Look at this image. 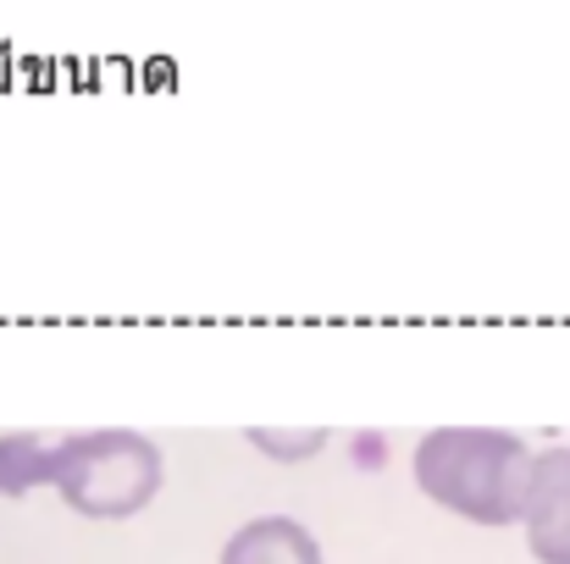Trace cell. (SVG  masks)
Here are the masks:
<instances>
[{
	"mask_svg": "<svg viewBox=\"0 0 570 564\" xmlns=\"http://www.w3.org/2000/svg\"><path fill=\"white\" fill-rule=\"evenodd\" d=\"M410 471L438 509L471 526H515L532 476V448L499 426H438L415 443Z\"/></svg>",
	"mask_w": 570,
	"mask_h": 564,
	"instance_id": "obj_1",
	"label": "cell"
},
{
	"mask_svg": "<svg viewBox=\"0 0 570 564\" xmlns=\"http://www.w3.org/2000/svg\"><path fill=\"white\" fill-rule=\"evenodd\" d=\"M167 482V454L156 437L128 426L67 432L50 443V487L83 521H128Z\"/></svg>",
	"mask_w": 570,
	"mask_h": 564,
	"instance_id": "obj_2",
	"label": "cell"
},
{
	"mask_svg": "<svg viewBox=\"0 0 570 564\" xmlns=\"http://www.w3.org/2000/svg\"><path fill=\"white\" fill-rule=\"evenodd\" d=\"M521 526L527 548L538 564H570V448H538L527 498H521Z\"/></svg>",
	"mask_w": 570,
	"mask_h": 564,
	"instance_id": "obj_3",
	"label": "cell"
},
{
	"mask_svg": "<svg viewBox=\"0 0 570 564\" xmlns=\"http://www.w3.org/2000/svg\"><path fill=\"white\" fill-rule=\"evenodd\" d=\"M216 564H327V560H322V543H316V532L305 521L261 515V521H244L222 543V560Z\"/></svg>",
	"mask_w": 570,
	"mask_h": 564,
	"instance_id": "obj_4",
	"label": "cell"
},
{
	"mask_svg": "<svg viewBox=\"0 0 570 564\" xmlns=\"http://www.w3.org/2000/svg\"><path fill=\"white\" fill-rule=\"evenodd\" d=\"M50 443L39 432H6L0 437V498H22L33 487H50Z\"/></svg>",
	"mask_w": 570,
	"mask_h": 564,
	"instance_id": "obj_5",
	"label": "cell"
},
{
	"mask_svg": "<svg viewBox=\"0 0 570 564\" xmlns=\"http://www.w3.org/2000/svg\"><path fill=\"white\" fill-rule=\"evenodd\" d=\"M244 437H249V448H261L266 459H283V465L311 459V454L327 448V432H322V426H311V432H294V426H249Z\"/></svg>",
	"mask_w": 570,
	"mask_h": 564,
	"instance_id": "obj_6",
	"label": "cell"
}]
</instances>
